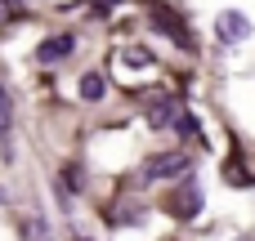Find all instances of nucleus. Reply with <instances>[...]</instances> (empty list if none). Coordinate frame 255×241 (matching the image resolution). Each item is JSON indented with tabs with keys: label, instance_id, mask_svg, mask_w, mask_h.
Wrapping results in <instances>:
<instances>
[{
	"label": "nucleus",
	"instance_id": "nucleus-5",
	"mask_svg": "<svg viewBox=\"0 0 255 241\" xmlns=\"http://www.w3.org/2000/svg\"><path fill=\"white\" fill-rule=\"evenodd\" d=\"M72 49H76L72 36H54V40H45V45L36 49V58H40V63H58V58H67Z\"/></svg>",
	"mask_w": 255,
	"mask_h": 241
},
{
	"label": "nucleus",
	"instance_id": "nucleus-2",
	"mask_svg": "<svg viewBox=\"0 0 255 241\" xmlns=\"http://www.w3.org/2000/svg\"><path fill=\"white\" fill-rule=\"evenodd\" d=\"M215 36H220L224 45L247 40V36H251V18H247V13H238V9H224V13L215 18Z\"/></svg>",
	"mask_w": 255,
	"mask_h": 241
},
{
	"label": "nucleus",
	"instance_id": "nucleus-6",
	"mask_svg": "<svg viewBox=\"0 0 255 241\" xmlns=\"http://www.w3.org/2000/svg\"><path fill=\"white\" fill-rule=\"evenodd\" d=\"M76 89H81V98H85V103H99V98H103V89H108V80H103L99 72H85Z\"/></svg>",
	"mask_w": 255,
	"mask_h": 241
},
{
	"label": "nucleus",
	"instance_id": "nucleus-4",
	"mask_svg": "<svg viewBox=\"0 0 255 241\" xmlns=\"http://www.w3.org/2000/svg\"><path fill=\"white\" fill-rule=\"evenodd\" d=\"M179 121V103L175 98H152V107H148V125H175Z\"/></svg>",
	"mask_w": 255,
	"mask_h": 241
},
{
	"label": "nucleus",
	"instance_id": "nucleus-7",
	"mask_svg": "<svg viewBox=\"0 0 255 241\" xmlns=\"http://www.w3.org/2000/svg\"><path fill=\"white\" fill-rule=\"evenodd\" d=\"M152 18H157V27H166L175 40H188V36H184V22H179V18H170L166 9H152Z\"/></svg>",
	"mask_w": 255,
	"mask_h": 241
},
{
	"label": "nucleus",
	"instance_id": "nucleus-3",
	"mask_svg": "<svg viewBox=\"0 0 255 241\" xmlns=\"http://www.w3.org/2000/svg\"><path fill=\"white\" fill-rule=\"evenodd\" d=\"M170 206H175V215H179V219H193V215L202 210V192H197V183H184V188L170 197Z\"/></svg>",
	"mask_w": 255,
	"mask_h": 241
},
{
	"label": "nucleus",
	"instance_id": "nucleus-1",
	"mask_svg": "<svg viewBox=\"0 0 255 241\" xmlns=\"http://www.w3.org/2000/svg\"><path fill=\"white\" fill-rule=\"evenodd\" d=\"M139 174H143V183H157V179L188 174V157H184V152H161V157H148Z\"/></svg>",
	"mask_w": 255,
	"mask_h": 241
},
{
	"label": "nucleus",
	"instance_id": "nucleus-9",
	"mask_svg": "<svg viewBox=\"0 0 255 241\" xmlns=\"http://www.w3.org/2000/svg\"><path fill=\"white\" fill-rule=\"evenodd\" d=\"M121 63H130V67H148L152 58H148V49H126V54H121Z\"/></svg>",
	"mask_w": 255,
	"mask_h": 241
},
{
	"label": "nucleus",
	"instance_id": "nucleus-8",
	"mask_svg": "<svg viewBox=\"0 0 255 241\" xmlns=\"http://www.w3.org/2000/svg\"><path fill=\"white\" fill-rule=\"evenodd\" d=\"M9 116H13V107H9V89L0 85V134H9Z\"/></svg>",
	"mask_w": 255,
	"mask_h": 241
}]
</instances>
